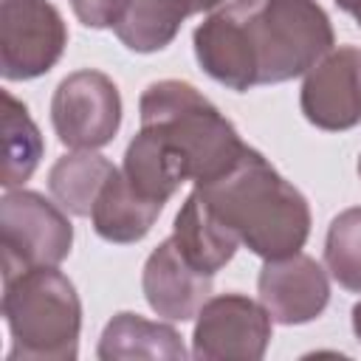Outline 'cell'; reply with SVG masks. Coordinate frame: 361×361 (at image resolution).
Returning <instances> with one entry per match:
<instances>
[{
	"label": "cell",
	"instance_id": "cell-1",
	"mask_svg": "<svg viewBox=\"0 0 361 361\" xmlns=\"http://www.w3.org/2000/svg\"><path fill=\"white\" fill-rule=\"evenodd\" d=\"M141 130L121 172L149 200L166 203L180 183L203 186L226 175L248 149L234 124L189 82L161 79L138 99Z\"/></svg>",
	"mask_w": 361,
	"mask_h": 361
},
{
	"label": "cell",
	"instance_id": "cell-2",
	"mask_svg": "<svg viewBox=\"0 0 361 361\" xmlns=\"http://www.w3.org/2000/svg\"><path fill=\"white\" fill-rule=\"evenodd\" d=\"M217 220L262 259H279L305 248L310 206L254 147L220 178L195 186Z\"/></svg>",
	"mask_w": 361,
	"mask_h": 361
},
{
	"label": "cell",
	"instance_id": "cell-3",
	"mask_svg": "<svg viewBox=\"0 0 361 361\" xmlns=\"http://www.w3.org/2000/svg\"><path fill=\"white\" fill-rule=\"evenodd\" d=\"M3 316L11 333L8 361H73L79 355L82 302L56 265L3 279Z\"/></svg>",
	"mask_w": 361,
	"mask_h": 361
},
{
	"label": "cell",
	"instance_id": "cell-4",
	"mask_svg": "<svg viewBox=\"0 0 361 361\" xmlns=\"http://www.w3.org/2000/svg\"><path fill=\"white\" fill-rule=\"evenodd\" d=\"M245 39L257 85L305 76L336 45L330 17L316 0H257L245 14Z\"/></svg>",
	"mask_w": 361,
	"mask_h": 361
},
{
	"label": "cell",
	"instance_id": "cell-5",
	"mask_svg": "<svg viewBox=\"0 0 361 361\" xmlns=\"http://www.w3.org/2000/svg\"><path fill=\"white\" fill-rule=\"evenodd\" d=\"M73 245L68 214L31 189H6L0 200V257L3 279L28 271L59 265Z\"/></svg>",
	"mask_w": 361,
	"mask_h": 361
},
{
	"label": "cell",
	"instance_id": "cell-6",
	"mask_svg": "<svg viewBox=\"0 0 361 361\" xmlns=\"http://www.w3.org/2000/svg\"><path fill=\"white\" fill-rule=\"evenodd\" d=\"M68 25L48 0L0 3V73L6 82L45 76L65 54Z\"/></svg>",
	"mask_w": 361,
	"mask_h": 361
},
{
	"label": "cell",
	"instance_id": "cell-7",
	"mask_svg": "<svg viewBox=\"0 0 361 361\" xmlns=\"http://www.w3.org/2000/svg\"><path fill=\"white\" fill-rule=\"evenodd\" d=\"M51 124L68 149H102L121 127L116 82L93 68L68 73L51 96Z\"/></svg>",
	"mask_w": 361,
	"mask_h": 361
},
{
	"label": "cell",
	"instance_id": "cell-8",
	"mask_svg": "<svg viewBox=\"0 0 361 361\" xmlns=\"http://www.w3.org/2000/svg\"><path fill=\"white\" fill-rule=\"evenodd\" d=\"M274 319L262 302L243 293L209 296L195 316L192 355L197 361H259L271 344Z\"/></svg>",
	"mask_w": 361,
	"mask_h": 361
},
{
	"label": "cell",
	"instance_id": "cell-9",
	"mask_svg": "<svg viewBox=\"0 0 361 361\" xmlns=\"http://www.w3.org/2000/svg\"><path fill=\"white\" fill-rule=\"evenodd\" d=\"M302 116L327 133L361 124V48L341 45L322 56L302 82Z\"/></svg>",
	"mask_w": 361,
	"mask_h": 361
},
{
	"label": "cell",
	"instance_id": "cell-10",
	"mask_svg": "<svg viewBox=\"0 0 361 361\" xmlns=\"http://www.w3.org/2000/svg\"><path fill=\"white\" fill-rule=\"evenodd\" d=\"M251 3L254 0H217L192 34L195 56L203 73L237 93L257 87L245 42V14Z\"/></svg>",
	"mask_w": 361,
	"mask_h": 361
},
{
	"label": "cell",
	"instance_id": "cell-11",
	"mask_svg": "<svg viewBox=\"0 0 361 361\" xmlns=\"http://www.w3.org/2000/svg\"><path fill=\"white\" fill-rule=\"evenodd\" d=\"M257 290L271 319L288 327L319 319L330 302L327 271L302 251L279 259H265L257 276Z\"/></svg>",
	"mask_w": 361,
	"mask_h": 361
},
{
	"label": "cell",
	"instance_id": "cell-12",
	"mask_svg": "<svg viewBox=\"0 0 361 361\" xmlns=\"http://www.w3.org/2000/svg\"><path fill=\"white\" fill-rule=\"evenodd\" d=\"M147 305L169 322H189L212 296V276L197 271L175 245L172 237L158 243L141 271Z\"/></svg>",
	"mask_w": 361,
	"mask_h": 361
},
{
	"label": "cell",
	"instance_id": "cell-13",
	"mask_svg": "<svg viewBox=\"0 0 361 361\" xmlns=\"http://www.w3.org/2000/svg\"><path fill=\"white\" fill-rule=\"evenodd\" d=\"M164 206L166 203L144 197L127 180V175L121 169H116L93 203L90 223L102 240L116 243V245H127V243H138L149 234V228L155 226Z\"/></svg>",
	"mask_w": 361,
	"mask_h": 361
},
{
	"label": "cell",
	"instance_id": "cell-14",
	"mask_svg": "<svg viewBox=\"0 0 361 361\" xmlns=\"http://www.w3.org/2000/svg\"><path fill=\"white\" fill-rule=\"evenodd\" d=\"M172 240L180 248V254L209 276L226 268L240 248V240L217 220V214L206 206L197 189H192V195L183 200L180 212L175 214Z\"/></svg>",
	"mask_w": 361,
	"mask_h": 361
},
{
	"label": "cell",
	"instance_id": "cell-15",
	"mask_svg": "<svg viewBox=\"0 0 361 361\" xmlns=\"http://www.w3.org/2000/svg\"><path fill=\"white\" fill-rule=\"evenodd\" d=\"M96 355L102 361H135V358H166L183 361L186 347L172 324L149 322L138 313H116L99 338Z\"/></svg>",
	"mask_w": 361,
	"mask_h": 361
},
{
	"label": "cell",
	"instance_id": "cell-16",
	"mask_svg": "<svg viewBox=\"0 0 361 361\" xmlns=\"http://www.w3.org/2000/svg\"><path fill=\"white\" fill-rule=\"evenodd\" d=\"M217 0H130L127 14L113 28L124 48L135 54L164 51L192 14H206Z\"/></svg>",
	"mask_w": 361,
	"mask_h": 361
},
{
	"label": "cell",
	"instance_id": "cell-17",
	"mask_svg": "<svg viewBox=\"0 0 361 361\" xmlns=\"http://www.w3.org/2000/svg\"><path fill=\"white\" fill-rule=\"evenodd\" d=\"M113 172H116V166L104 155H99L93 149H76L71 155H62L51 166L48 189L65 212H71L76 217H90L93 203Z\"/></svg>",
	"mask_w": 361,
	"mask_h": 361
},
{
	"label": "cell",
	"instance_id": "cell-18",
	"mask_svg": "<svg viewBox=\"0 0 361 361\" xmlns=\"http://www.w3.org/2000/svg\"><path fill=\"white\" fill-rule=\"evenodd\" d=\"M45 152L39 127L34 124L28 107L17 102L8 90H3V169H0V186L3 189H20L34 169L39 166V158Z\"/></svg>",
	"mask_w": 361,
	"mask_h": 361
},
{
	"label": "cell",
	"instance_id": "cell-19",
	"mask_svg": "<svg viewBox=\"0 0 361 361\" xmlns=\"http://www.w3.org/2000/svg\"><path fill=\"white\" fill-rule=\"evenodd\" d=\"M324 265L344 290L361 293V206L344 209L330 220Z\"/></svg>",
	"mask_w": 361,
	"mask_h": 361
},
{
	"label": "cell",
	"instance_id": "cell-20",
	"mask_svg": "<svg viewBox=\"0 0 361 361\" xmlns=\"http://www.w3.org/2000/svg\"><path fill=\"white\" fill-rule=\"evenodd\" d=\"M76 20L87 28H116L130 8V0H68Z\"/></svg>",
	"mask_w": 361,
	"mask_h": 361
},
{
	"label": "cell",
	"instance_id": "cell-21",
	"mask_svg": "<svg viewBox=\"0 0 361 361\" xmlns=\"http://www.w3.org/2000/svg\"><path fill=\"white\" fill-rule=\"evenodd\" d=\"M336 6H338L344 14H350V17L361 25V0H336Z\"/></svg>",
	"mask_w": 361,
	"mask_h": 361
},
{
	"label": "cell",
	"instance_id": "cell-22",
	"mask_svg": "<svg viewBox=\"0 0 361 361\" xmlns=\"http://www.w3.org/2000/svg\"><path fill=\"white\" fill-rule=\"evenodd\" d=\"M353 333H355V338L361 341V302L353 305Z\"/></svg>",
	"mask_w": 361,
	"mask_h": 361
},
{
	"label": "cell",
	"instance_id": "cell-23",
	"mask_svg": "<svg viewBox=\"0 0 361 361\" xmlns=\"http://www.w3.org/2000/svg\"><path fill=\"white\" fill-rule=\"evenodd\" d=\"M358 175H361V155H358Z\"/></svg>",
	"mask_w": 361,
	"mask_h": 361
}]
</instances>
